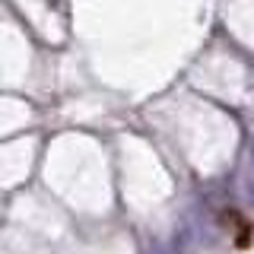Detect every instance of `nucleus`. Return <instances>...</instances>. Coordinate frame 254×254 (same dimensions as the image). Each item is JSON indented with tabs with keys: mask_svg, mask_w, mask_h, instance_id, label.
Returning <instances> with one entry per match:
<instances>
[{
	"mask_svg": "<svg viewBox=\"0 0 254 254\" xmlns=\"http://www.w3.org/2000/svg\"><path fill=\"white\" fill-rule=\"evenodd\" d=\"M219 222L232 232V245L238 251H245V248H251V242H254V226L248 222V216L245 213H238V210H222V216Z\"/></svg>",
	"mask_w": 254,
	"mask_h": 254,
	"instance_id": "obj_1",
	"label": "nucleus"
}]
</instances>
